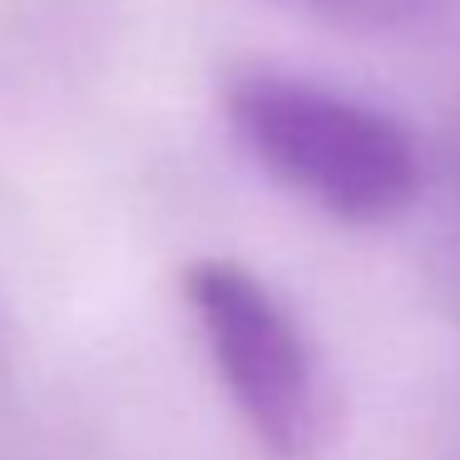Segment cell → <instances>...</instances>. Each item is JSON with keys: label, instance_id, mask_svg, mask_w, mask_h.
<instances>
[{"label": "cell", "instance_id": "1", "mask_svg": "<svg viewBox=\"0 0 460 460\" xmlns=\"http://www.w3.org/2000/svg\"><path fill=\"white\" fill-rule=\"evenodd\" d=\"M223 110L243 149L332 218L381 223L416 199V144L371 104L302 75L238 70L223 84Z\"/></svg>", "mask_w": 460, "mask_h": 460}, {"label": "cell", "instance_id": "2", "mask_svg": "<svg viewBox=\"0 0 460 460\" xmlns=\"http://www.w3.org/2000/svg\"><path fill=\"white\" fill-rule=\"evenodd\" d=\"M183 302L258 446L272 460H307L322 440V386L317 357L292 312L258 272L228 258L189 262Z\"/></svg>", "mask_w": 460, "mask_h": 460}, {"label": "cell", "instance_id": "3", "mask_svg": "<svg viewBox=\"0 0 460 460\" xmlns=\"http://www.w3.org/2000/svg\"><path fill=\"white\" fill-rule=\"evenodd\" d=\"M292 11H307L327 25H341V31H406V25H420L440 0H282Z\"/></svg>", "mask_w": 460, "mask_h": 460}]
</instances>
